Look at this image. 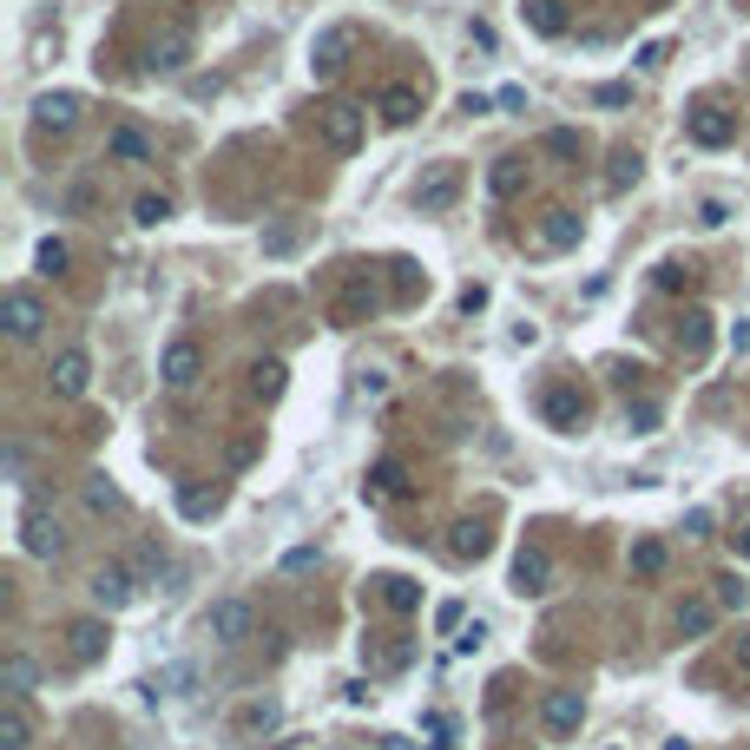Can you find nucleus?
Here are the masks:
<instances>
[{
	"instance_id": "nucleus-40",
	"label": "nucleus",
	"mask_w": 750,
	"mask_h": 750,
	"mask_svg": "<svg viewBox=\"0 0 750 750\" xmlns=\"http://www.w3.org/2000/svg\"><path fill=\"white\" fill-rule=\"evenodd\" d=\"M66 264H73V250H66L60 237H47V244H40V270H47V277H60Z\"/></svg>"
},
{
	"instance_id": "nucleus-5",
	"label": "nucleus",
	"mask_w": 750,
	"mask_h": 750,
	"mask_svg": "<svg viewBox=\"0 0 750 750\" xmlns=\"http://www.w3.org/2000/svg\"><path fill=\"white\" fill-rule=\"evenodd\" d=\"M316 132H323L329 152H356L362 145V112L343 106V99H329V106H316Z\"/></svg>"
},
{
	"instance_id": "nucleus-24",
	"label": "nucleus",
	"mask_w": 750,
	"mask_h": 750,
	"mask_svg": "<svg viewBox=\"0 0 750 750\" xmlns=\"http://www.w3.org/2000/svg\"><path fill=\"white\" fill-rule=\"evenodd\" d=\"M487 191H494V198H520V191H527V158H494Z\"/></svg>"
},
{
	"instance_id": "nucleus-6",
	"label": "nucleus",
	"mask_w": 750,
	"mask_h": 750,
	"mask_svg": "<svg viewBox=\"0 0 750 750\" xmlns=\"http://www.w3.org/2000/svg\"><path fill=\"white\" fill-rule=\"evenodd\" d=\"M540 415H547V428L573 435V428L586 422V395H579V382H547V389H540Z\"/></svg>"
},
{
	"instance_id": "nucleus-45",
	"label": "nucleus",
	"mask_w": 750,
	"mask_h": 750,
	"mask_svg": "<svg viewBox=\"0 0 750 750\" xmlns=\"http://www.w3.org/2000/svg\"><path fill=\"white\" fill-rule=\"evenodd\" d=\"M0 461H7V474H14V481H27V448H20V441H7V448H0Z\"/></svg>"
},
{
	"instance_id": "nucleus-14",
	"label": "nucleus",
	"mask_w": 750,
	"mask_h": 750,
	"mask_svg": "<svg viewBox=\"0 0 750 750\" xmlns=\"http://www.w3.org/2000/svg\"><path fill=\"white\" fill-rule=\"evenodd\" d=\"M20 547H27L33 560H60V547H66L60 520H47V514H27V520H20Z\"/></svg>"
},
{
	"instance_id": "nucleus-3",
	"label": "nucleus",
	"mask_w": 750,
	"mask_h": 750,
	"mask_svg": "<svg viewBox=\"0 0 750 750\" xmlns=\"http://www.w3.org/2000/svg\"><path fill=\"white\" fill-rule=\"evenodd\" d=\"M362 310H375V270H362V264H343V277H336V303H329V316H336V323H356Z\"/></svg>"
},
{
	"instance_id": "nucleus-13",
	"label": "nucleus",
	"mask_w": 750,
	"mask_h": 750,
	"mask_svg": "<svg viewBox=\"0 0 750 750\" xmlns=\"http://www.w3.org/2000/svg\"><path fill=\"white\" fill-rule=\"evenodd\" d=\"M375 112H382L389 125H415V119H422V86L389 79V86H382V99H375Z\"/></svg>"
},
{
	"instance_id": "nucleus-7",
	"label": "nucleus",
	"mask_w": 750,
	"mask_h": 750,
	"mask_svg": "<svg viewBox=\"0 0 750 750\" xmlns=\"http://www.w3.org/2000/svg\"><path fill=\"white\" fill-rule=\"evenodd\" d=\"M158 375H165V389H172V395H185L191 382L204 375V349L191 343V336H172V343H165V362H158Z\"/></svg>"
},
{
	"instance_id": "nucleus-25",
	"label": "nucleus",
	"mask_w": 750,
	"mask_h": 750,
	"mask_svg": "<svg viewBox=\"0 0 750 750\" xmlns=\"http://www.w3.org/2000/svg\"><path fill=\"white\" fill-rule=\"evenodd\" d=\"M283 724V704L277 698H244L237 704V731H277Z\"/></svg>"
},
{
	"instance_id": "nucleus-15",
	"label": "nucleus",
	"mask_w": 750,
	"mask_h": 750,
	"mask_svg": "<svg viewBox=\"0 0 750 750\" xmlns=\"http://www.w3.org/2000/svg\"><path fill=\"white\" fill-rule=\"evenodd\" d=\"M106 165H152V139L139 125H112L106 132Z\"/></svg>"
},
{
	"instance_id": "nucleus-28",
	"label": "nucleus",
	"mask_w": 750,
	"mask_h": 750,
	"mask_svg": "<svg viewBox=\"0 0 750 750\" xmlns=\"http://www.w3.org/2000/svg\"><path fill=\"white\" fill-rule=\"evenodd\" d=\"M678 349H685V356H704V349H711V316L704 310L678 316Z\"/></svg>"
},
{
	"instance_id": "nucleus-19",
	"label": "nucleus",
	"mask_w": 750,
	"mask_h": 750,
	"mask_svg": "<svg viewBox=\"0 0 750 750\" xmlns=\"http://www.w3.org/2000/svg\"><path fill=\"white\" fill-rule=\"evenodd\" d=\"M66 652H73V665H93V658L106 652V625L99 619H73L66 625Z\"/></svg>"
},
{
	"instance_id": "nucleus-20",
	"label": "nucleus",
	"mask_w": 750,
	"mask_h": 750,
	"mask_svg": "<svg viewBox=\"0 0 750 750\" xmlns=\"http://www.w3.org/2000/svg\"><path fill=\"white\" fill-rule=\"evenodd\" d=\"M349 47H356V27H329L323 40L310 47V66H316V73H343V53Z\"/></svg>"
},
{
	"instance_id": "nucleus-10",
	"label": "nucleus",
	"mask_w": 750,
	"mask_h": 750,
	"mask_svg": "<svg viewBox=\"0 0 750 750\" xmlns=\"http://www.w3.org/2000/svg\"><path fill=\"white\" fill-rule=\"evenodd\" d=\"M47 329V303L33 297V290H7V336L14 343H33Z\"/></svg>"
},
{
	"instance_id": "nucleus-34",
	"label": "nucleus",
	"mask_w": 750,
	"mask_h": 750,
	"mask_svg": "<svg viewBox=\"0 0 750 750\" xmlns=\"http://www.w3.org/2000/svg\"><path fill=\"white\" fill-rule=\"evenodd\" d=\"M658 422H665L658 402H625V428H632V435H658Z\"/></svg>"
},
{
	"instance_id": "nucleus-47",
	"label": "nucleus",
	"mask_w": 750,
	"mask_h": 750,
	"mask_svg": "<svg viewBox=\"0 0 750 750\" xmlns=\"http://www.w3.org/2000/svg\"><path fill=\"white\" fill-rule=\"evenodd\" d=\"M481 639H487V625L474 619V625H461V639H454V652H481Z\"/></svg>"
},
{
	"instance_id": "nucleus-51",
	"label": "nucleus",
	"mask_w": 750,
	"mask_h": 750,
	"mask_svg": "<svg viewBox=\"0 0 750 750\" xmlns=\"http://www.w3.org/2000/svg\"><path fill=\"white\" fill-rule=\"evenodd\" d=\"M250 454H257V435H237V441H231V468H244Z\"/></svg>"
},
{
	"instance_id": "nucleus-56",
	"label": "nucleus",
	"mask_w": 750,
	"mask_h": 750,
	"mask_svg": "<svg viewBox=\"0 0 750 750\" xmlns=\"http://www.w3.org/2000/svg\"><path fill=\"white\" fill-rule=\"evenodd\" d=\"M737 553H744V560H750V527H744V540H737Z\"/></svg>"
},
{
	"instance_id": "nucleus-26",
	"label": "nucleus",
	"mask_w": 750,
	"mask_h": 750,
	"mask_svg": "<svg viewBox=\"0 0 750 750\" xmlns=\"http://www.w3.org/2000/svg\"><path fill=\"white\" fill-rule=\"evenodd\" d=\"M375 586H382V606H389V612H415V606H422V586L402 579V573H382Z\"/></svg>"
},
{
	"instance_id": "nucleus-16",
	"label": "nucleus",
	"mask_w": 750,
	"mask_h": 750,
	"mask_svg": "<svg viewBox=\"0 0 750 750\" xmlns=\"http://www.w3.org/2000/svg\"><path fill=\"white\" fill-rule=\"evenodd\" d=\"M362 494H369V500H402V494H415V481H408V468L389 454V461H375V468H369Z\"/></svg>"
},
{
	"instance_id": "nucleus-41",
	"label": "nucleus",
	"mask_w": 750,
	"mask_h": 750,
	"mask_svg": "<svg viewBox=\"0 0 750 750\" xmlns=\"http://www.w3.org/2000/svg\"><path fill=\"white\" fill-rule=\"evenodd\" d=\"M698 224H704V231H724V224H731V204H724V198H704V204H698Z\"/></svg>"
},
{
	"instance_id": "nucleus-11",
	"label": "nucleus",
	"mask_w": 750,
	"mask_h": 750,
	"mask_svg": "<svg viewBox=\"0 0 750 750\" xmlns=\"http://www.w3.org/2000/svg\"><path fill=\"white\" fill-rule=\"evenodd\" d=\"M47 382H53V395H86L93 389V356H86V349H60Z\"/></svg>"
},
{
	"instance_id": "nucleus-21",
	"label": "nucleus",
	"mask_w": 750,
	"mask_h": 750,
	"mask_svg": "<svg viewBox=\"0 0 750 750\" xmlns=\"http://www.w3.org/2000/svg\"><path fill=\"white\" fill-rule=\"evenodd\" d=\"M33 119L47 125V132H66V125H79V93H40V99H33Z\"/></svg>"
},
{
	"instance_id": "nucleus-35",
	"label": "nucleus",
	"mask_w": 750,
	"mask_h": 750,
	"mask_svg": "<svg viewBox=\"0 0 750 750\" xmlns=\"http://www.w3.org/2000/svg\"><path fill=\"white\" fill-rule=\"evenodd\" d=\"M395 297H402V303L428 297V270L422 264H395Z\"/></svg>"
},
{
	"instance_id": "nucleus-8",
	"label": "nucleus",
	"mask_w": 750,
	"mask_h": 750,
	"mask_svg": "<svg viewBox=\"0 0 750 750\" xmlns=\"http://www.w3.org/2000/svg\"><path fill=\"white\" fill-rule=\"evenodd\" d=\"M685 132H691V145H704V152H724V145L737 139V119L724 106H698L685 119Z\"/></svg>"
},
{
	"instance_id": "nucleus-39",
	"label": "nucleus",
	"mask_w": 750,
	"mask_h": 750,
	"mask_svg": "<svg viewBox=\"0 0 750 750\" xmlns=\"http://www.w3.org/2000/svg\"><path fill=\"white\" fill-rule=\"evenodd\" d=\"M658 290H672V297L678 290H698V270L691 264H658Z\"/></svg>"
},
{
	"instance_id": "nucleus-33",
	"label": "nucleus",
	"mask_w": 750,
	"mask_h": 750,
	"mask_svg": "<svg viewBox=\"0 0 750 750\" xmlns=\"http://www.w3.org/2000/svg\"><path fill=\"white\" fill-rule=\"evenodd\" d=\"M639 165H645V158H639V152H632V145H619V152H612V172H606V185H612V191H625V185H639Z\"/></svg>"
},
{
	"instance_id": "nucleus-49",
	"label": "nucleus",
	"mask_w": 750,
	"mask_h": 750,
	"mask_svg": "<svg viewBox=\"0 0 750 750\" xmlns=\"http://www.w3.org/2000/svg\"><path fill=\"white\" fill-rule=\"evenodd\" d=\"M487 310V290L481 283H468V290H461V316H481Z\"/></svg>"
},
{
	"instance_id": "nucleus-27",
	"label": "nucleus",
	"mask_w": 750,
	"mask_h": 750,
	"mask_svg": "<svg viewBox=\"0 0 750 750\" xmlns=\"http://www.w3.org/2000/svg\"><path fill=\"white\" fill-rule=\"evenodd\" d=\"M711 625H718V599H685V606H678V632H685V639H704Z\"/></svg>"
},
{
	"instance_id": "nucleus-36",
	"label": "nucleus",
	"mask_w": 750,
	"mask_h": 750,
	"mask_svg": "<svg viewBox=\"0 0 750 750\" xmlns=\"http://www.w3.org/2000/svg\"><path fill=\"white\" fill-rule=\"evenodd\" d=\"M86 507H93V514H119L125 500H119V487H112L106 474H93V481H86Z\"/></svg>"
},
{
	"instance_id": "nucleus-55",
	"label": "nucleus",
	"mask_w": 750,
	"mask_h": 750,
	"mask_svg": "<svg viewBox=\"0 0 750 750\" xmlns=\"http://www.w3.org/2000/svg\"><path fill=\"white\" fill-rule=\"evenodd\" d=\"M737 665L750 672V632H737Z\"/></svg>"
},
{
	"instance_id": "nucleus-18",
	"label": "nucleus",
	"mask_w": 750,
	"mask_h": 750,
	"mask_svg": "<svg viewBox=\"0 0 750 750\" xmlns=\"http://www.w3.org/2000/svg\"><path fill=\"white\" fill-rule=\"evenodd\" d=\"M547 579H553V553L547 547H520L514 553V586L520 593H547Z\"/></svg>"
},
{
	"instance_id": "nucleus-48",
	"label": "nucleus",
	"mask_w": 750,
	"mask_h": 750,
	"mask_svg": "<svg viewBox=\"0 0 750 750\" xmlns=\"http://www.w3.org/2000/svg\"><path fill=\"white\" fill-rule=\"evenodd\" d=\"M461 619H468V612H461V599H448V606L435 612V625H441V632H461Z\"/></svg>"
},
{
	"instance_id": "nucleus-52",
	"label": "nucleus",
	"mask_w": 750,
	"mask_h": 750,
	"mask_svg": "<svg viewBox=\"0 0 750 750\" xmlns=\"http://www.w3.org/2000/svg\"><path fill=\"white\" fill-rule=\"evenodd\" d=\"M665 53H672L665 40H645V47H639V66H665Z\"/></svg>"
},
{
	"instance_id": "nucleus-53",
	"label": "nucleus",
	"mask_w": 750,
	"mask_h": 750,
	"mask_svg": "<svg viewBox=\"0 0 750 750\" xmlns=\"http://www.w3.org/2000/svg\"><path fill=\"white\" fill-rule=\"evenodd\" d=\"M362 395H389V375H382V369H362Z\"/></svg>"
},
{
	"instance_id": "nucleus-43",
	"label": "nucleus",
	"mask_w": 750,
	"mask_h": 750,
	"mask_svg": "<svg viewBox=\"0 0 750 750\" xmlns=\"http://www.w3.org/2000/svg\"><path fill=\"white\" fill-rule=\"evenodd\" d=\"M540 145H547L553 158H579V132H566V125H560V132H547Z\"/></svg>"
},
{
	"instance_id": "nucleus-4",
	"label": "nucleus",
	"mask_w": 750,
	"mask_h": 750,
	"mask_svg": "<svg viewBox=\"0 0 750 750\" xmlns=\"http://www.w3.org/2000/svg\"><path fill=\"white\" fill-rule=\"evenodd\" d=\"M204 632L218 645H244L250 632H257V612H250V599H211V612H204Z\"/></svg>"
},
{
	"instance_id": "nucleus-31",
	"label": "nucleus",
	"mask_w": 750,
	"mask_h": 750,
	"mask_svg": "<svg viewBox=\"0 0 750 750\" xmlns=\"http://www.w3.org/2000/svg\"><path fill=\"white\" fill-rule=\"evenodd\" d=\"M0 685H7V698H27V691H33V658L27 652H7V658H0Z\"/></svg>"
},
{
	"instance_id": "nucleus-2",
	"label": "nucleus",
	"mask_w": 750,
	"mask_h": 750,
	"mask_svg": "<svg viewBox=\"0 0 750 750\" xmlns=\"http://www.w3.org/2000/svg\"><path fill=\"white\" fill-rule=\"evenodd\" d=\"M461 185H468V172H461L454 158H441V165H428V172L415 178V211H428V218H435V211H448V204L461 198Z\"/></svg>"
},
{
	"instance_id": "nucleus-57",
	"label": "nucleus",
	"mask_w": 750,
	"mask_h": 750,
	"mask_svg": "<svg viewBox=\"0 0 750 750\" xmlns=\"http://www.w3.org/2000/svg\"><path fill=\"white\" fill-rule=\"evenodd\" d=\"M652 7H658V0H652Z\"/></svg>"
},
{
	"instance_id": "nucleus-30",
	"label": "nucleus",
	"mask_w": 750,
	"mask_h": 750,
	"mask_svg": "<svg viewBox=\"0 0 750 750\" xmlns=\"http://www.w3.org/2000/svg\"><path fill=\"white\" fill-rule=\"evenodd\" d=\"M448 553H454V560H481V553H487V527H481V520H461V527L448 533Z\"/></svg>"
},
{
	"instance_id": "nucleus-22",
	"label": "nucleus",
	"mask_w": 750,
	"mask_h": 750,
	"mask_svg": "<svg viewBox=\"0 0 750 750\" xmlns=\"http://www.w3.org/2000/svg\"><path fill=\"white\" fill-rule=\"evenodd\" d=\"M579 237H586V218H579V211H547V224H540V244L547 250H573Z\"/></svg>"
},
{
	"instance_id": "nucleus-17",
	"label": "nucleus",
	"mask_w": 750,
	"mask_h": 750,
	"mask_svg": "<svg viewBox=\"0 0 750 750\" xmlns=\"http://www.w3.org/2000/svg\"><path fill=\"white\" fill-rule=\"evenodd\" d=\"M33 744V711L27 698H0V750H27Z\"/></svg>"
},
{
	"instance_id": "nucleus-9",
	"label": "nucleus",
	"mask_w": 750,
	"mask_h": 750,
	"mask_svg": "<svg viewBox=\"0 0 750 750\" xmlns=\"http://www.w3.org/2000/svg\"><path fill=\"white\" fill-rule=\"evenodd\" d=\"M191 66V27H172L165 40H152V53H145V73L152 79H172Z\"/></svg>"
},
{
	"instance_id": "nucleus-42",
	"label": "nucleus",
	"mask_w": 750,
	"mask_h": 750,
	"mask_svg": "<svg viewBox=\"0 0 750 750\" xmlns=\"http://www.w3.org/2000/svg\"><path fill=\"white\" fill-rule=\"evenodd\" d=\"M297 224H277V231H264V250H270V257H283V250H297Z\"/></svg>"
},
{
	"instance_id": "nucleus-54",
	"label": "nucleus",
	"mask_w": 750,
	"mask_h": 750,
	"mask_svg": "<svg viewBox=\"0 0 750 750\" xmlns=\"http://www.w3.org/2000/svg\"><path fill=\"white\" fill-rule=\"evenodd\" d=\"M494 106H507V112H520V106H527V93H520V86H500V93H494Z\"/></svg>"
},
{
	"instance_id": "nucleus-1",
	"label": "nucleus",
	"mask_w": 750,
	"mask_h": 750,
	"mask_svg": "<svg viewBox=\"0 0 750 750\" xmlns=\"http://www.w3.org/2000/svg\"><path fill=\"white\" fill-rule=\"evenodd\" d=\"M86 593H93L99 612H125L132 599L145 593V579H139V566H132V560H106V566L93 573V586H86Z\"/></svg>"
},
{
	"instance_id": "nucleus-50",
	"label": "nucleus",
	"mask_w": 750,
	"mask_h": 750,
	"mask_svg": "<svg viewBox=\"0 0 750 750\" xmlns=\"http://www.w3.org/2000/svg\"><path fill=\"white\" fill-rule=\"evenodd\" d=\"M685 533H691V540H704V533H711V507H691V514H685Z\"/></svg>"
},
{
	"instance_id": "nucleus-38",
	"label": "nucleus",
	"mask_w": 750,
	"mask_h": 750,
	"mask_svg": "<svg viewBox=\"0 0 750 750\" xmlns=\"http://www.w3.org/2000/svg\"><path fill=\"white\" fill-rule=\"evenodd\" d=\"M132 218H139V224H165V218H172V198H165V191H145V198L132 204Z\"/></svg>"
},
{
	"instance_id": "nucleus-37",
	"label": "nucleus",
	"mask_w": 750,
	"mask_h": 750,
	"mask_svg": "<svg viewBox=\"0 0 750 750\" xmlns=\"http://www.w3.org/2000/svg\"><path fill=\"white\" fill-rule=\"evenodd\" d=\"M178 507H185V514H191V520H204V514H218V487H211V494H204V487H191V481H185V487H178Z\"/></svg>"
},
{
	"instance_id": "nucleus-23",
	"label": "nucleus",
	"mask_w": 750,
	"mask_h": 750,
	"mask_svg": "<svg viewBox=\"0 0 750 750\" xmlns=\"http://www.w3.org/2000/svg\"><path fill=\"white\" fill-rule=\"evenodd\" d=\"M520 14H527V27L540 33V40H560L566 33V0H527Z\"/></svg>"
},
{
	"instance_id": "nucleus-12",
	"label": "nucleus",
	"mask_w": 750,
	"mask_h": 750,
	"mask_svg": "<svg viewBox=\"0 0 750 750\" xmlns=\"http://www.w3.org/2000/svg\"><path fill=\"white\" fill-rule=\"evenodd\" d=\"M579 718H586V698H579V691H547V698H540V724H547L553 737H573Z\"/></svg>"
},
{
	"instance_id": "nucleus-32",
	"label": "nucleus",
	"mask_w": 750,
	"mask_h": 750,
	"mask_svg": "<svg viewBox=\"0 0 750 750\" xmlns=\"http://www.w3.org/2000/svg\"><path fill=\"white\" fill-rule=\"evenodd\" d=\"M632 573H639V579L665 573V540H632Z\"/></svg>"
},
{
	"instance_id": "nucleus-29",
	"label": "nucleus",
	"mask_w": 750,
	"mask_h": 750,
	"mask_svg": "<svg viewBox=\"0 0 750 750\" xmlns=\"http://www.w3.org/2000/svg\"><path fill=\"white\" fill-rule=\"evenodd\" d=\"M250 395H257V402H277V395H283V362L277 356L250 362Z\"/></svg>"
},
{
	"instance_id": "nucleus-46",
	"label": "nucleus",
	"mask_w": 750,
	"mask_h": 750,
	"mask_svg": "<svg viewBox=\"0 0 750 750\" xmlns=\"http://www.w3.org/2000/svg\"><path fill=\"white\" fill-rule=\"evenodd\" d=\"M310 566H316V547H290L283 553V573H310Z\"/></svg>"
},
{
	"instance_id": "nucleus-44",
	"label": "nucleus",
	"mask_w": 750,
	"mask_h": 750,
	"mask_svg": "<svg viewBox=\"0 0 750 750\" xmlns=\"http://www.w3.org/2000/svg\"><path fill=\"white\" fill-rule=\"evenodd\" d=\"M744 599H750V586H744L737 573H724V579H718V606H744Z\"/></svg>"
}]
</instances>
